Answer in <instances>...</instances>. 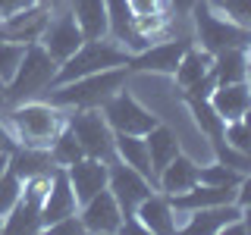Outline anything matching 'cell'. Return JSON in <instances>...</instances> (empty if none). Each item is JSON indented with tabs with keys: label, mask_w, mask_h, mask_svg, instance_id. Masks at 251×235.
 <instances>
[{
	"label": "cell",
	"mask_w": 251,
	"mask_h": 235,
	"mask_svg": "<svg viewBox=\"0 0 251 235\" xmlns=\"http://www.w3.org/2000/svg\"><path fill=\"white\" fill-rule=\"evenodd\" d=\"M0 119L13 132L16 144L28 147H50V141L69 125V110L53 107L50 100H22V104L3 107Z\"/></svg>",
	"instance_id": "cell-1"
},
{
	"label": "cell",
	"mask_w": 251,
	"mask_h": 235,
	"mask_svg": "<svg viewBox=\"0 0 251 235\" xmlns=\"http://www.w3.org/2000/svg\"><path fill=\"white\" fill-rule=\"evenodd\" d=\"M129 69L126 66H116V69H104V72H94V75H82V78H73V82H63V85H53L47 100L53 107H63V110H88V107H104V100H110L116 91H123L129 85Z\"/></svg>",
	"instance_id": "cell-2"
},
{
	"label": "cell",
	"mask_w": 251,
	"mask_h": 235,
	"mask_svg": "<svg viewBox=\"0 0 251 235\" xmlns=\"http://www.w3.org/2000/svg\"><path fill=\"white\" fill-rule=\"evenodd\" d=\"M60 63L44 50L41 44H28L22 53L19 69L13 72V78L6 82V107L22 104V100H35L38 94L53 88V78H57Z\"/></svg>",
	"instance_id": "cell-3"
},
{
	"label": "cell",
	"mask_w": 251,
	"mask_h": 235,
	"mask_svg": "<svg viewBox=\"0 0 251 235\" xmlns=\"http://www.w3.org/2000/svg\"><path fill=\"white\" fill-rule=\"evenodd\" d=\"M192 22H195V44L204 47L207 53H223V50H232V47H242L248 50L251 47V31L229 22L226 16H220L207 0H198L192 6Z\"/></svg>",
	"instance_id": "cell-4"
},
{
	"label": "cell",
	"mask_w": 251,
	"mask_h": 235,
	"mask_svg": "<svg viewBox=\"0 0 251 235\" xmlns=\"http://www.w3.org/2000/svg\"><path fill=\"white\" fill-rule=\"evenodd\" d=\"M129 57H132V53L126 50L120 41H113V38H94V41H82V47H78L73 57L60 63L53 85L73 82V78H82V75L104 72V69L129 66Z\"/></svg>",
	"instance_id": "cell-5"
},
{
	"label": "cell",
	"mask_w": 251,
	"mask_h": 235,
	"mask_svg": "<svg viewBox=\"0 0 251 235\" xmlns=\"http://www.w3.org/2000/svg\"><path fill=\"white\" fill-rule=\"evenodd\" d=\"M69 129H73L75 141L82 144L85 157H98V160H113V129L104 119L100 107L88 110H73L69 113Z\"/></svg>",
	"instance_id": "cell-6"
},
{
	"label": "cell",
	"mask_w": 251,
	"mask_h": 235,
	"mask_svg": "<svg viewBox=\"0 0 251 235\" xmlns=\"http://www.w3.org/2000/svg\"><path fill=\"white\" fill-rule=\"evenodd\" d=\"M195 44L192 35H179V38H157L145 47V50L129 57V72H151V75H173L182 60V53Z\"/></svg>",
	"instance_id": "cell-7"
},
{
	"label": "cell",
	"mask_w": 251,
	"mask_h": 235,
	"mask_svg": "<svg viewBox=\"0 0 251 235\" xmlns=\"http://www.w3.org/2000/svg\"><path fill=\"white\" fill-rule=\"evenodd\" d=\"M100 113H104V119L110 122V129H113V132H123V135H148V132L160 122L151 110L141 107L126 88L116 91L110 100H104Z\"/></svg>",
	"instance_id": "cell-8"
},
{
	"label": "cell",
	"mask_w": 251,
	"mask_h": 235,
	"mask_svg": "<svg viewBox=\"0 0 251 235\" xmlns=\"http://www.w3.org/2000/svg\"><path fill=\"white\" fill-rule=\"evenodd\" d=\"M107 188L113 191V198H116V204L123 207V213H126V216H132V213H135V207L154 191L157 185H154L148 176H141L138 169L126 166V163H120V160L113 157V160H110V179H107Z\"/></svg>",
	"instance_id": "cell-9"
},
{
	"label": "cell",
	"mask_w": 251,
	"mask_h": 235,
	"mask_svg": "<svg viewBox=\"0 0 251 235\" xmlns=\"http://www.w3.org/2000/svg\"><path fill=\"white\" fill-rule=\"evenodd\" d=\"M82 41H85V35H82V28H78L73 10L63 6V10H57L50 16V22H47V28H44V35H41L38 44H41L57 63H63L82 47Z\"/></svg>",
	"instance_id": "cell-10"
},
{
	"label": "cell",
	"mask_w": 251,
	"mask_h": 235,
	"mask_svg": "<svg viewBox=\"0 0 251 235\" xmlns=\"http://www.w3.org/2000/svg\"><path fill=\"white\" fill-rule=\"evenodd\" d=\"M50 16L53 13L35 0V3L25 6V10H19V13L6 16V19H0V38H3V41L28 47V44L41 41V35H44L47 22H50Z\"/></svg>",
	"instance_id": "cell-11"
},
{
	"label": "cell",
	"mask_w": 251,
	"mask_h": 235,
	"mask_svg": "<svg viewBox=\"0 0 251 235\" xmlns=\"http://www.w3.org/2000/svg\"><path fill=\"white\" fill-rule=\"evenodd\" d=\"M78 219H82L85 232L113 235V232H120L126 213H123L120 204H116L113 191H110V188H104V191H98L94 198H88L82 207H78Z\"/></svg>",
	"instance_id": "cell-12"
},
{
	"label": "cell",
	"mask_w": 251,
	"mask_h": 235,
	"mask_svg": "<svg viewBox=\"0 0 251 235\" xmlns=\"http://www.w3.org/2000/svg\"><path fill=\"white\" fill-rule=\"evenodd\" d=\"M66 176H69V185H73V191H75L78 207H82L88 198H94L98 191L107 188L110 163L98 160V157H82V160H75L73 166H66Z\"/></svg>",
	"instance_id": "cell-13"
},
{
	"label": "cell",
	"mask_w": 251,
	"mask_h": 235,
	"mask_svg": "<svg viewBox=\"0 0 251 235\" xmlns=\"http://www.w3.org/2000/svg\"><path fill=\"white\" fill-rule=\"evenodd\" d=\"M78 213V201H75V191L69 185V176L66 169H53V179H50V188H47V198L41 204V232L47 226H53L57 219H66V216H75Z\"/></svg>",
	"instance_id": "cell-14"
},
{
	"label": "cell",
	"mask_w": 251,
	"mask_h": 235,
	"mask_svg": "<svg viewBox=\"0 0 251 235\" xmlns=\"http://www.w3.org/2000/svg\"><path fill=\"white\" fill-rule=\"evenodd\" d=\"M242 216V207L235 201L229 204H214V207H204V210H195V213L182 216L176 223V232H185V235H220L223 226H229L232 219Z\"/></svg>",
	"instance_id": "cell-15"
},
{
	"label": "cell",
	"mask_w": 251,
	"mask_h": 235,
	"mask_svg": "<svg viewBox=\"0 0 251 235\" xmlns=\"http://www.w3.org/2000/svg\"><path fill=\"white\" fill-rule=\"evenodd\" d=\"M154 185H157V191H163L167 198L188 191L192 185H198V160H192L188 154L179 151V154L167 163V166L157 172Z\"/></svg>",
	"instance_id": "cell-16"
},
{
	"label": "cell",
	"mask_w": 251,
	"mask_h": 235,
	"mask_svg": "<svg viewBox=\"0 0 251 235\" xmlns=\"http://www.w3.org/2000/svg\"><path fill=\"white\" fill-rule=\"evenodd\" d=\"M135 216H138V223L145 226V232H154V235L176 232V210H173L167 194L157 191V188L135 207Z\"/></svg>",
	"instance_id": "cell-17"
},
{
	"label": "cell",
	"mask_w": 251,
	"mask_h": 235,
	"mask_svg": "<svg viewBox=\"0 0 251 235\" xmlns=\"http://www.w3.org/2000/svg\"><path fill=\"white\" fill-rule=\"evenodd\" d=\"M210 107L223 122H235L245 116V110L251 107V85L248 82H232V85H217L210 94Z\"/></svg>",
	"instance_id": "cell-18"
},
{
	"label": "cell",
	"mask_w": 251,
	"mask_h": 235,
	"mask_svg": "<svg viewBox=\"0 0 251 235\" xmlns=\"http://www.w3.org/2000/svg\"><path fill=\"white\" fill-rule=\"evenodd\" d=\"M53 169H57V163H53V157H50V147L16 144L10 151V172H16L22 182H28V179H35V176H50Z\"/></svg>",
	"instance_id": "cell-19"
},
{
	"label": "cell",
	"mask_w": 251,
	"mask_h": 235,
	"mask_svg": "<svg viewBox=\"0 0 251 235\" xmlns=\"http://www.w3.org/2000/svg\"><path fill=\"white\" fill-rule=\"evenodd\" d=\"M78 28H82L85 41L94 38H110V19H107V0H69Z\"/></svg>",
	"instance_id": "cell-20"
},
{
	"label": "cell",
	"mask_w": 251,
	"mask_h": 235,
	"mask_svg": "<svg viewBox=\"0 0 251 235\" xmlns=\"http://www.w3.org/2000/svg\"><path fill=\"white\" fill-rule=\"evenodd\" d=\"M113 157L126 166L138 169L141 176H148L154 182V169H151V154H148L145 135H123V132H113Z\"/></svg>",
	"instance_id": "cell-21"
},
{
	"label": "cell",
	"mask_w": 251,
	"mask_h": 235,
	"mask_svg": "<svg viewBox=\"0 0 251 235\" xmlns=\"http://www.w3.org/2000/svg\"><path fill=\"white\" fill-rule=\"evenodd\" d=\"M145 144H148V154H151V169H154V179H157V172L167 166L173 157L182 151V144H179V135L170 129V125H163V122H157L154 129L145 135Z\"/></svg>",
	"instance_id": "cell-22"
},
{
	"label": "cell",
	"mask_w": 251,
	"mask_h": 235,
	"mask_svg": "<svg viewBox=\"0 0 251 235\" xmlns=\"http://www.w3.org/2000/svg\"><path fill=\"white\" fill-rule=\"evenodd\" d=\"M248 69H251L248 50L232 47V50L214 53V66H210V72H214L217 85H232V82H248Z\"/></svg>",
	"instance_id": "cell-23"
},
{
	"label": "cell",
	"mask_w": 251,
	"mask_h": 235,
	"mask_svg": "<svg viewBox=\"0 0 251 235\" xmlns=\"http://www.w3.org/2000/svg\"><path fill=\"white\" fill-rule=\"evenodd\" d=\"M210 66H214V53H207V50H204V47H198V44H192V47L182 53V60H179V66H176V72H173V78H176V85L185 91L188 85H195L198 78L207 75Z\"/></svg>",
	"instance_id": "cell-24"
},
{
	"label": "cell",
	"mask_w": 251,
	"mask_h": 235,
	"mask_svg": "<svg viewBox=\"0 0 251 235\" xmlns=\"http://www.w3.org/2000/svg\"><path fill=\"white\" fill-rule=\"evenodd\" d=\"M50 157H53V163H57L60 169H66V166H73L75 160H82L85 157V151H82V144L75 141V135H73V129H63L57 138L50 141Z\"/></svg>",
	"instance_id": "cell-25"
},
{
	"label": "cell",
	"mask_w": 251,
	"mask_h": 235,
	"mask_svg": "<svg viewBox=\"0 0 251 235\" xmlns=\"http://www.w3.org/2000/svg\"><path fill=\"white\" fill-rule=\"evenodd\" d=\"M242 176H245V172H239V169L226 166V163H220V160H214L210 166H198V182H204V185L235 188V185L242 182Z\"/></svg>",
	"instance_id": "cell-26"
},
{
	"label": "cell",
	"mask_w": 251,
	"mask_h": 235,
	"mask_svg": "<svg viewBox=\"0 0 251 235\" xmlns=\"http://www.w3.org/2000/svg\"><path fill=\"white\" fill-rule=\"evenodd\" d=\"M207 3L214 6L220 16H226L229 22L251 31V0H207Z\"/></svg>",
	"instance_id": "cell-27"
},
{
	"label": "cell",
	"mask_w": 251,
	"mask_h": 235,
	"mask_svg": "<svg viewBox=\"0 0 251 235\" xmlns=\"http://www.w3.org/2000/svg\"><path fill=\"white\" fill-rule=\"evenodd\" d=\"M22 188H25V182H22L16 172H10V166H6V172L0 176V213H10V210L16 207V201L22 198Z\"/></svg>",
	"instance_id": "cell-28"
},
{
	"label": "cell",
	"mask_w": 251,
	"mask_h": 235,
	"mask_svg": "<svg viewBox=\"0 0 251 235\" xmlns=\"http://www.w3.org/2000/svg\"><path fill=\"white\" fill-rule=\"evenodd\" d=\"M220 141H223V144H229L232 151L251 157V132H248V125L242 122V119L223 122V138H220Z\"/></svg>",
	"instance_id": "cell-29"
},
{
	"label": "cell",
	"mask_w": 251,
	"mask_h": 235,
	"mask_svg": "<svg viewBox=\"0 0 251 235\" xmlns=\"http://www.w3.org/2000/svg\"><path fill=\"white\" fill-rule=\"evenodd\" d=\"M22 53H25L22 44H13V41H3V38H0V82H3V85L10 82L13 72L19 69Z\"/></svg>",
	"instance_id": "cell-30"
},
{
	"label": "cell",
	"mask_w": 251,
	"mask_h": 235,
	"mask_svg": "<svg viewBox=\"0 0 251 235\" xmlns=\"http://www.w3.org/2000/svg\"><path fill=\"white\" fill-rule=\"evenodd\" d=\"M126 3H129L132 19H145V16H154V13L170 10V6H167V0H126Z\"/></svg>",
	"instance_id": "cell-31"
},
{
	"label": "cell",
	"mask_w": 251,
	"mask_h": 235,
	"mask_svg": "<svg viewBox=\"0 0 251 235\" xmlns=\"http://www.w3.org/2000/svg\"><path fill=\"white\" fill-rule=\"evenodd\" d=\"M44 232H50V235H82L85 232V226H82V219L75 216H66V219H57L53 226H47Z\"/></svg>",
	"instance_id": "cell-32"
},
{
	"label": "cell",
	"mask_w": 251,
	"mask_h": 235,
	"mask_svg": "<svg viewBox=\"0 0 251 235\" xmlns=\"http://www.w3.org/2000/svg\"><path fill=\"white\" fill-rule=\"evenodd\" d=\"M214 88H217V78H214V72H207L204 78H198L195 85H188L185 97H204V100H207L210 94H214Z\"/></svg>",
	"instance_id": "cell-33"
},
{
	"label": "cell",
	"mask_w": 251,
	"mask_h": 235,
	"mask_svg": "<svg viewBox=\"0 0 251 235\" xmlns=\"http://www.w3.org/2000/svg\"><path fill=\"white\" fill-rule=\"evenodd\" d=\"M235 204L239 207H251V172H245L242 182L235 185Z\"/></svg>",
	"instance_id": "cell-34"
},
{
	"label": "cell",
	"mask_w": 251,
	"mask_h": 235,
	"mask_svg": "<svg viewBox=\"0 0 251 235\" xmlns=\"http://www.w3.org/2000/svg\"><path fill=\"white\" fill-rule=\"evenodd\" d=\"M35 0H0V19H6V16L25 10V6H31Z\"/></svg>",
	"instance_id": "cell-35"
},
{
	"label": "cell",
	"mask_w": 251,
	"mask_h": 235,
	"mask_svg": "<svg viewBox=\"0 0 251 235\" xmlns=\"http://www.w3.org/2000/svg\"><path fill=\"white\" fill-rule=\"evenodd\" d=\"M16 147V138H13V132L6 129V122L0 119V154H10Z\"/></svg>",
	"instance_id": "cell-36"
},
{
	"label": "cell",
	"mask_w": 251,
	"mask_h": 235,
	"mask_svg": "<svg viewBox=\"0 0 251 235\" xmlns=\"http://www.w3.org/2000/svg\"><path fill=\"white\" fill-rule=\"evenodd\" d=\"M195 3H198V0H167V6H170V10H176V16H188Z\"/></svg>",
	"instance_id": "cell-37"
},
{
	"label": "cell",
	"mask_w": 251,
	"mask_h": 235,
	"mask_svg": "<svg viewBox=\"0 0 251 235\" xmlns=\"http://www.w3.org/2000/svg\"><path fill=\"white\" fill-rule=\"evenodd\" d=\"M41 6H47L50 13H57V10H63V6H69V0H38Z\"/></svg>",
	"instance_id": "cell-38"
},
{
	"label": "cell",
	"mask_w": 251,
	"mask_h": 235,
	"mask_svg": "<svg viewBox=\"0 0 251 235\" xmlns=\"http://www.w3.org/2000/svg\"><path fill=\"white\" fill-rule=\"evenodd\" d=\"M242 223H245V229L251 235V207H242Z\"/></svg>",
	"instance_id": "cell-39"
},
{
	"label": "cell",
	"mask_w": 251,
	"mask_h": 235,
	"mask_svg": "<svg viewBox=\"0 0 251 235\" xmlns=\"http://www.w3.org/2000/svg\"><path fill=\"white\" fill-rule=\"evenodd\" d=\"M6 166H10V154H0V176L6 172Z\"/></svg>",
	"instance_id": "cell-40"
},
{
	"label": "cell",
	"mask_w": 251,
	"mask_h": 235,
	"mask_svg": "<svg viewBox=\"0 0 251 235\" xmlns=\"http://www.w3.org/2000/svg\"><path fill=\"white\" fill-rule=\"evenodd\" d=\"M3 107H6V85L0 82V110H3Z\"/></svg>",
	"instance_id": "cell-41"
},
{
	"label": "cell",
	"mask_w": 251,
	"mask_h": 235,
	"mask_svg": "<svg viewBox=\"0 0 251 235\" xmlns=\"http://www.w3.org/2000/svg\"><path fill=\"white\" fill-rule=\"evenodd\" d=\"M242 122H245V125H248V132H251V107L245 110V116H242Z\"/></svg>",
	"instance_id": "cell-42"
},
{
	"label": "cell",
	"mask_w": 251,
	"mask_h": 235,
	"mask_svg": "<svg viewBox=\"0 0 251 235\" xmlns=\"http://www.w3.org/2000/svg\"><path fill=\"white\" fill-rule=\"evenodd\" d=\"M0 232H3V213H0Z\"/></svg>",
	"instance_id": "cell-43"
},
{
	"label": "cell",
	"mask_w": 251,
	"mask_h": 235,
	"mask_svg": "<svg viewBox=\"0 0 251 235\" xmlns=\"http://www.w3.org/2000/svg\"><path fill=\"white\" fill-rule=\"evenodd\" d=\"M248 85H251V69H248Z\"/></svg>",
	"instance_id": "cell-44"
},
{
	"label": "cell",
	"mask_w": 251,
	"mask_h": 235,
	"mask_svg": "<svg viewBox=\"0 0 251 235\" xmlns=\"http://www.w3.org/2000/svg\"><path fill=\"white\" fill-rule=\"evenodd\" d=\"M248 60H251V47H248Z\"/></svg>",
	"instance_id": "cell-45"
}]
</instances>
